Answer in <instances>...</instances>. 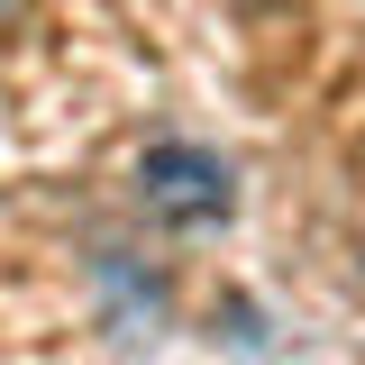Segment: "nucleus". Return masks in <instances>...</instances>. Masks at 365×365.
Returning a JSON list of instances; mask_svg holds the SVG:
<instances>
[{"mask_svg":"<svg viewBox=\"0 0 365 365\" xmlns=\"http://www.w3.org/2000/svg\"><path fill=\"white\" fill-rule=\"evenodd\" d=\"M137 210L155 228H220L237 210V174H228L210 146H192V137H155L146 155H137Z\"/></svg>","mask_w":365,"mask_h":365,"instance_id":"f257e3e1","label":"nucleus"},{"mask_svg":"<svg viewBox=\"0 0 365 365\" xmlns=\"http://www.w3.org/2000/svg\"><path fill=\"white\" fill-rule=\"evenodd\" d=\"M28 9H37V0H0V28H9V19H28Z\"/></svg>","mask_w":365,"mask_h":365,"instance_id":"f03ea898","label":"nucleus"},{"mask_svg":"<svg viewBox=\"0 0 365 365\" xmlns=\"http://www.w3.org/2000/svg\"><path fill=\"white\" fill-rule=\"evenodd\" d=\"M237 9H256V19H265V9H283V0H237Z\"/></svg>","mask_w":365,"mask_h":365,"instance_id":"7ed1b4c3","label":"nucleus"}]
</instances>
